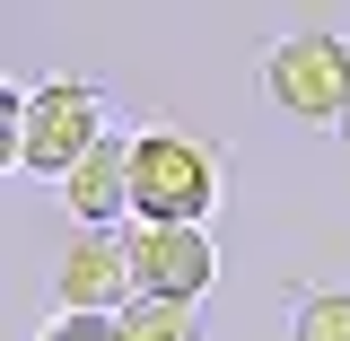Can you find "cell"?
<instances>
[{
	"label": "cell",
	"instance_id": "3",
	"mask_svg": "<svg viewBox=\"0 0 350 341\" xmlns=\"http://www.w3.org/2000/svg\"><path fill=\"white\" fill-rule=\"evenodd\" d=\"M219 175H211V149L184 140V131H140L131 140V210L140 219H175V228H202Z\"/></svg>",
	"mask_w": 350,
	"mask_h": 341
},
{
	"label": "cell",
	"instance_id": "5",
	"mask_svg": "<svg viewBox=\"0 0 350 341\" xmlns=\"http://www.w3.org/2000/svg\"><path fill=\"white\" fill-rule=\"evenodd\" d=\"M53 298L70 306V315H123V306L140 298L131 254H123V228H88L79 245L62 254V271H53Z\"/></svg>",
	"mask_w": 350,
	"mask_h": 341
},
{
	"label": "cell",
	"instance_id": "9",
	"mask_svg": "<svg viewBox=\"0 0 350 341\" xmlns=\"http://www.w3.org/2000/svg\"><path fill=\"white\" fill-rule=\"evenodd\" d=\"M36 341H123V315H70V306H62Z\"/></svg>",
	"mask_w": 350,
	"mask_h": 341
},
{
	"label": "cell",
	"instance_id": "10",
	"mask_svg": "<svg viewBox=\"0 0 350 341\" xmlns=\"http://www.w3.org/2000/svg\"><path fill=\"white\" fill-rule=\"evenodd\" d=\"M342 158H350V114H342Z\"/></svg>",
	"mask_w": 350,
	"mask_h": 341
},
{
	"label": "cell",
	"instance_id": "8",
	"mask_svg": "<svg viewBox=\"0 0 350 341\" xmlns=\"http://www.w3.org/2000/svg\"><path fill=\"white\" fill-rule=\"evenodd\" d=\"M289 341H350V289H315V298H298Z\"/></svg>",
	"mask_w": 350,
	"mask_h": 341
},
{
	"label": "cell",
	"instance_id": "7",
	"mask_svg": "<svg viewBox=\"0 0 350 341\" xmlns=\"http://www.w3.org/2000/svg\"><path fill=\"white\" fill-rule=\"evenodd\" d=\"M123 341H202V306H184V298H131L123 306Z\"/></svg>",
	"mask_w": 350,
	"mask_h": 341
},
{
	"label": "cell",
	"instance_id": "6",
	"mask_svg": "<svg viewBox=\"0 0 350 341\" xmlns=\"http://www.w3.org/2000/svg\"><path fill=\"white\" fill-rule=\"evenodd\" d=\"M62 202H70V219L79 228H123V210H131V140H96L79 167L62 175Z\"/></svg>",
	"mask_w": 350,
	"mask_h": 341
},
{
	"label": "cell",
	"instance_id": "1",
	"mask_svg": "<svg viewBox=\"0 0 350 341\" xmlns=\"http://www.w3.org/2000/svg\"><path fill=\"white\" fill-rule=\"evenodd\" d=\"M0 114H9V167L62 184V175L105 140V87H88V79H44L36 96H27V87H0Z\"/></svg>",
	"mask_w": 350,
	"mask_h": 341
},
{
	"label": "cell",
	"instance_id": "4",
	"mask_svg": "<svg viewBox=\"0 0 350 341\" xmlns=\"http://www.w3.org/2000/svg\"><path fill=\"white\" fill-rule=\"evenodd\" d=\"M123 254H131L140 298H184V306L202 298L211 271H219L211 236H202V228H175V219H131V228H123Z\"/></svg>",
	"mask_w": 350,
	"mask_h": 341
},
{
	"label": "cell",
	"instance_id": "2",
	"mask_svg": "<svg viewBox=\"0 0 350 341\" xmlns=\"http://www.w3.org/2000/svg\"><path fill=\"white\" fill-rule=\"evenodd\" d=\"M262 96L298 123H342L350 114V44L333 27H306V36H280L262 53Z\"/></svg>",
	"mask_w": 350,
	"mask_h": 341
}]
</instances>
